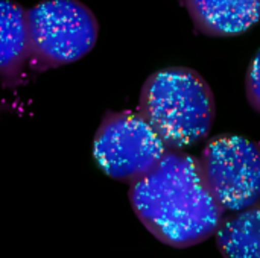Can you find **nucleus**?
<instances>
[{
    "label": "nucleus",
    "instance_id": "1",
    "mask_svg": "<svg viewBox=\"0 0 260 258\" xmlns=\"http://www.w3.org/2000/svg\"><path fill=\"white\" fill-rule=\"evenodd\" d=\"M129 201L146 230L174 248L207 240L224 219L200 160L183 151L169 149L151 172L134 181Z\"/></svg>",
    "mask_w": 260,
    "mask_h": 258
},
{
    "label": "nucleus",
    "instance_id": "2",
    "mask_svg": "<svg viewBox=\"0 0 260 258\" xmlns=\"http://www.w3.org/2000/svg\"><path fill=\"white\" fill-rule=\"evenodd\" d=\"M139 113L157 131L168 149L183 151L207 138L216 105L210 85L198 71L168 67L145 81Z\"/></svg>",
    "mask_w": 260,
    "mask_h": 258
},
{
    "label": "nucleus",
    "instance_id": "3",
    "mask_svg": "<svg viewBox=\"0 0 260 258\" xmlns=\"http://www.w3.org/2000/svg\"><path fill=\"white\" fill-rule=\"evenodd\" d=\"M27 23L32 73L79 61L99 35L96 15L79 0H43L27 9Z\"/></svg>",
    "mask_w": 260,
    "mask_h": 258
},
{
    "label": "nucleus",
    "instance_id": "4",
    "mask_svg": "<svg viewBox=\"0 0 260 258\" xmlns=\"http://www.w3.org/2000/svg\"><path fill=\"white\" fill-rule=\"evenodd\" d=\"M168 151L139 111H107L93 140V157L99 169L126 184L151 172Z\"/></svg>",
    "mask_w": 260,
    "mask_h": 258
},
{
    "label": "nucleus",
    "instance_id": "5",
    "mask_svg": "<svg viewBox=\"0 0 260 258\" xmlns=\"http://www.w3.org/2000/svg\"><path fill=\"white\" fill-rule=\"evenodd\" d=\"M198 160L224 211L238 213L260 204V143L222 134L207 141Z\"/></svg>",
    "mask_w": 260,
    "mask_h": 258
},
{
    "label": "nucleus",
    "instance_id": "6",
    "mask_svg": "<svg viewBox=\"0 0 260 258\" xmlns=\"http://www.w3.org/2000/svg\"><path fill=\"white\" fill-rule=\"evenodd\" d=\"M197 30L207 36L242 35L260 20V0H180Z\"/></svg>",
    "mask_w": 260,
    "mask_h": 258
},
{
    "label": "nucleus",
    "instance_id": "7",
    "mask_svg": "<svg viewBox=\"0 0 260 258\" xmlns=\"http://www.w3.org/2000/svg\"><path fill=\"white\" fill-rule=\"evenodd\" d=\"M29 59L27 9L12 0H0V82L6 88L20 85Z\"/></svg>",
    "mask_w": 260,
    "mask_h": 258
},
{
    "label": "nucleus",
    "instance_id": "8",
    "mask_svg": "<svg viewBox=\"0 0 260 258\" xmlns=\"http://www.w3.org/2000/svg\"><path fill=\"white\" fill-rule=\"evenodd\" d=\"M215 237L224 258H260V204L222 219Z\"/></svg>",
    "mask_w": 260,
    "mask_h": 258
},
{
    "label": "nucleus",
    "instance_id": "9",
    "mask_svg": "<svg viewBox=\"0 0 260 258\" xmlns=\"http://www.w3.org/2000/svg\"><path fill=\"white\" fill-rule=\"evenodd\" d=\"M245 94L251 108L260 114V49L253 56L247 70Z\"/></svg>",
    "mask_w": 260,
    "mask_h": 258
}]
</instances>
